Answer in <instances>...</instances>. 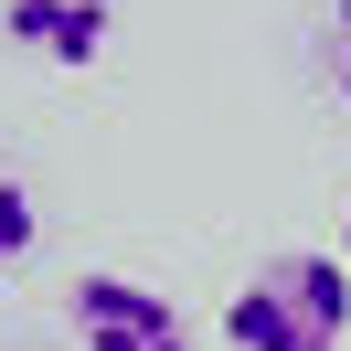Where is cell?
Returning a JSON list of instances; mask_svg holds the SVG:
<instances>
[{"label":"cell","instance_id":"cell-3","mask_svg":"<svg viewBox=\"0 0 351 351\" xmlns=\"http://www.w3.org/2000/svg\"><path fill=\"white\" fill-rule=\"evenodd\" d=\"M0 22H11V43H22L32 64H64V75H86L96 53H107L117 0H11Z\"/></svg>","mask_w":351,"mask_h":351},{"label":"cell","instance_id":"cell-1","mask_svg":"<svg viewBox=\"0 0 351 351\" xmlns=\"http://www.w3.org/2000/svg\"><path fill=\"white\" fill-rule=\"evenodd\" d=\"M341 330H351V266L341 256H266L223 298L234 351H341Z\"/></svg>","mask_w":351,"mask_h":351},{"label":"cell","instance_id":"cell-4","mask_svg":"<svg viewBox=\"0 0 351 351\" xmlns=\"http://www.w3.org/2000/svg\"><path fill=\"white\" fill-rule=\"evenodd\" d=\"M32 245H43V213H32V181L0 171V266H22Z\"/></svg>","mask_w":351,"mask_h":351},{"label":"cell","instance_id":"cell-6","mask_svg":"<svg viewBox=\"0 0 351 351\" xmlns=\"http://www.w3.org/2000/svg\"><path fill=\"white\" fill-rule=\"evenodd\" d=\"M341 266H351V213H341Z\"/></svg>","mask_w":351,"mask_h":351},{"label":"cell","instance_id":"cell-2","mask_svg":"<svg viewBox=\"0 0 351 351\" xmlns=\"http://www.w3.org/2000/svg\"><path fill=\"white\" fill-rule=\"evenodd\" d=\"M75 341L86 351H192V330H181V308L160 287L96 266V277H75Z\"/></svg>","mask_w":351,"mask_h":351},{"label":"cell","instance_id":"cell-5","mask_svg":"<svg viewBox=\"0 0 351 351\" xmlns=\"http://www.w3.org/2000/svg\"><path fill=\"white\" fill-rule=\"evenodd\" d=\"M330 86H341V107H351V0L330 11Z\"/></svg>","mask_w":351,"mask_h":351}]
</instances>
